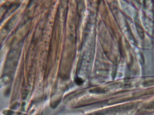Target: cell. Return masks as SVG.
I'll return each mask as SVG.
<instances>
[{"label": "cell", "mask_w": 154, "mask_h": 115, "mask_svg": "<svg viewBox=\"0 0 154 115\" xmlns=\"http://www.w3.org/2000/svg\"><path fill=\"white\" fill-rule=\"evenodd\" d=\"M76 80L77 81H76V82L77 84H79V85H81V83H82V82H83V81H82L81 79H76Z\"/></svg>", "instance_id": "obj_1"}]
</instances>
